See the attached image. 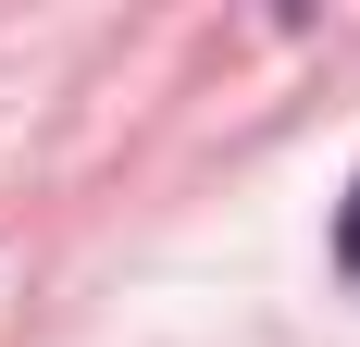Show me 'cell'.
<instances>
[{
	"instance_id": "1",
	"label": "cell",
	"mask_w": 360,
	"mask_h": 347,
	"mask_svg": "<svg viewBox=\"0 0 360 347\" xmlns=\"http://www.w3.org/2000/svg\"><path fill=\"white\" fill-rule=\"evenodd\" d=\"M335 273L360 285V186H348V211H335Z\"/></svg>"
}]
</instances>
